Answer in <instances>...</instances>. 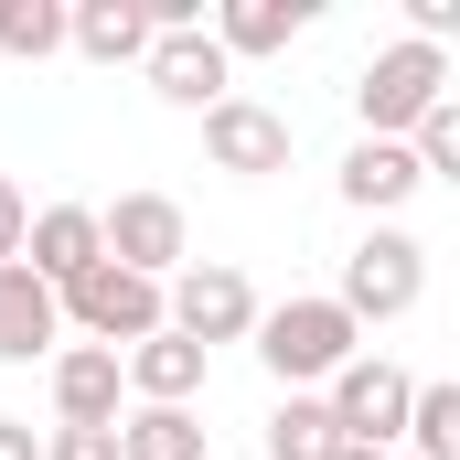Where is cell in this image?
<instances>
[{"label": "cell", "instance_id": "cell-1", "mask_svg": "<svg viewBox=\"0 0 460 460\" xmlns=\"http://www.w3.org/2000/svg\"><path fill=\"white\" fill-rule=\"evenodd\" d=\"M353 353H364V322H353L332 289L279 300V311L257 322V364L279 375V396H332V375H343Z\"/></svg>", "mask_w": 460, "mask_h": 460}, {"label": "cell", "instance_id": "cell-17", "mask_svg": "<svg viewBox=\"0 0 460 460\" xmlns=\"http://www.w3.org/2000/svg\"><path fill=\"white\" fill-rule=\"evenodd\" d=\"M343 418H332V396H279L268 407V460H343Z\"/></svg>", "mask_w": 460, "mask_h": 460}, {"label": "cell", "instance_id": "cell-11", "mask_svg": "<svg viewBox=\"0 0 460 460\" xmlns=\"http://www.w3.org/2000/svg\"><path fill=\"white\" fill-rule=\"evenodd\" d=\"M65 343V289L32 268V257H11L0 268V364H32V353Z\"/></svg>", "mask_w": 460, "mask_h": 460}, {"label": "cell", "instance_id": "cell-15", "mask_svg": "<svg viewBox=\"0 0 460 460\" xmlns=\"http://www.w3.org/2000/svg\"><path fill=\"white\" fill-rule=\"evenodd\" d=\"M150 43H161L150 0H75V54L86 65H150Z\"/></svg>", "mask_w": 460, "mask_h": 460}, {"label": "cell", "instance_id": "cell-25", "mask_svg": "<svg viewBox=\"0 0 460 460\" xmlns=\"http://www.w3.org/2000/svg\"><path fill=\"white\" fill-rule=\"evenodd\" d=\"M0 460H43V439H32L22 418H0Z\"/></svg>", "mask_w": 460, "mask_h": 460}, {"label": "cell", "instance_id": "cell-20", "mask_svg": "<svg viewBox=\"0 0 460 460\" xmlns=\"http://www.w3.org/2000/svg\"><path fill=\"white\" fill-rule=\"evenodd\" d=\"M407 460H460V385H418V418H407Z\"/></svg>", "mask_w": 460, "mask_h": 460}, {"label": "cell", "instance_id": "cell-8", "mask_svg": "<svg viewBox=\"0 0 460 460\" xmlns=\"http://www.w3.org/2000/svg\"><path fill=\"white\" fill-rule=\"evenodd\" d=\"M139 75H150V97H161V108H193V118H215V108L235 97V54L204 32V22H193V32H161Z\"/></svg>", "mask_w": 460, "mask_h": 460}, {"label": "cell", "instance_id": "cell-9", "mask_svg": "<svg viewBox=\"0 0 460 460\" xmlns=\"http://www.w3.org/2000/svg\"><path fill=\"white\" fill-rule=\"evenodd\" d=\"M128 418V353L65 343L54 353V429H118Z\"/></svg>", "mask_w": 460, "mask_h": 460}, {"label": "cell", "instance_id": "cell-26", "mask_svg": "<svg viewBox=\"0 0 460 460\" xmlns=\"http://www.w3.org/2000/svg\"><path fill=\"white\" fill-rule=\"evenodd\" d=\"M343 460H385V450H343Z\"/></svg>", "mask_w": 460, "mask_h": 460}, {"label": "cell", "instance_id": "cell-2", "mask_svg": "<svg viewBox=\"0 0 460 460\" xmlns=\"http://www.w3.org/2000/svg\"><path fill=\"white\" fill-rule=\"evenodd\" d=\"M439 108H450V54H439V43L396 32L385 54H364V75H353V118H364V139H418Z\"/></svg>", "mask_w": 460, "mask_h": 460}, {"label": "cell", "instance_id": "cell-21", "mask_svg": "<svg viewBox=\"0 0 460 460\" xmlns=\"http://www.w3.org/2000/svg\"><path fill=\"white\" fill-rule=\"evenodd\" d=\"M407 150H418V172H429V182H460V97L429 118V128H418Z\"/></svg>", "mask_w": 460, "mask_h": 460}, {"label": "cell", "instance_id": "cell-23", "mask_svg": "<svg viewBox=\"0 0 460 460\" xmlns=\"http://www.w3.org/2000/svg\"><path fill=\"white\" fill-rule=\"evenodd\" d=\"M22 246H32V204H22V182L0 172V268H11Z\"/></svg>", "mask_w": 460, "mask_h": 460}, {"label": "cell", "instance_id": "cell-13", "mask_svg": "<svg viewBox=\"0 0 460 460\" xmlns=\"http://www.w3.org/2000/svg\"><path fill=\"white\" fill-rule=\"evenodd\" d=\"M22 257H32V268H43L54 289H75V279H86V268L108 257V215H97V204H43Z\"/></svg>", "mask_w": 460, "mask_h": 460}, {"label": "cell", "instance_id": "cell-16", "mask_svg": "<svg viewBox=\"0 0 460 460\" xmlns=\"http://www.w3.org/2000/svg\"><path fill=\"white\" fill-rule=\"evenodd\" d=\"M300 32H311V0H226L215 11V43H226L235 65L246 54H289Z\"/></svg>", "mask_w": 460, "mask_h": 460}, {"label": "cell", "instance_id": "cell-24", "mask_svg": "<svg viewBox=\"0 0 460 460\" xmlns=\"http://www.w3.org/2000/svg\"><path fill=\"white\" fill-rule=\"evenodd\" d=\"M407 32H418V43H439V54H450V32H460V0H407Z\"/></svg>", "mask_w": 460, "mask_h": 460}, {"label": "cell", "instance_id": "cell-18", "mask_svg": "<svg viewBox=\"0 0 460 460\" xmlns=\"http://www.w3.org/2000/svg\"><path fill=\"white\" fill-rule=\"evenodd\" d=\"M118 450L128 460H204V418L193 407H128L118 418Z\"/></svg>", "mask_w": 460, "mask_h": 460}, {"label": "cell", "instance_id": "cell-12", "mask_svg": "<svg viewBox=\"0 0 460 460\" xmlns=\"http://www.w3.org/2000/svg\"><path fill=\"white\" fill-rule=\"evenodd\" d=\"M332 182H343V204H353V215H375V226H396V204H407V193H418L429 172H418V150H407V139H353Z\"/></svg>", "mask_w": 460, "mask_h": 460}, {"label": "cell", "instance_id": "cell-3", "mask_svg": "<svg viewBox=\"0 0 460 460\" xmlns=\"http://www.w3.org/2000/svg\"><path fill=\"white\" fill-rule=\"evenodd\" d=\"M65 332H86V343H108V353H139L150 332H172V279H139V268L97 257L65 289Z\"/></svg>", "mask_w": 460, "mask_h": 460}, {"label": "cell", "instance_id": "cell-4", "mask_svg": "<svg viewBox=\"0 0 460 460\" xmlns=\"http://www.w3.org/2000/svg\"><path fill=\"white\" fill-rule=\"evenodd\" d=\"M418 289H429V246H418L407 226H375V235L343 257V289H332V300L375 332V322H407V311H418Z\"/></svg>", "mask_w": 460, "mask_h": 460}, {"label": "cell", "instance_id": "cell-22", "mask_svg": "<svg viewBox=\"0 0 460 460\" xmlns=\"http://www.w3.org/2000/svg\"><path fill=\"white\" fill-rule=\"evenodd\" d=\"M43 460H128V450H118V429H54Z\"/></svg>", "mask_w": 460, "mask_h": 460}, {"label": "cell", "instance_id": "cell-7", "mask_svg": "<svg viewBox=\"0 0 460 460\" xmlns=\"http://www.w3.org/2000/svg\"><path fill=\"white\" fill-rule=\"evenodd\" d=\"M97 215H108V257L118 268H139V279H182L193 268V226H182L172 193H118Z\"/></svg>", "mask_w": 460, "mask_h": 460}, {"label": "cell", "instance_id": "cell-27", "mask_svg": "<svg viewBox=\"0 0 460 460\" xmlns=\"http://www.w3.org/2000/svg\"><path fill=\"white\" fill-rule=\"evenodd\" d=\"M385 460H407V450H385Z\"/></svg>", "mask_w": 460, "mask_h": 460}, {"label": "cell", "instance_id": "cell-6", "mask_svg": "<svg viewBox=\"0 0 460 460\" xmlns=\"http://www.w3.org/2000/svg\"><path fill=\"white\" fill-rule=\"evenodd\" d=\"M332 418H343L353 450H396V439H407V418H418V375H407V364H385V353H353L343 375H332Z\"/></svg>", "mask_w": 460, "mask_h": 460}, {"label": "cell", "instance_id": "cell-10", "mask_svg": "<svg viewBox=\"0 0 460 460\" xmlns=\"http://www.w3.org/2000/svg\"><path fill=\"white\" fill-rule=\"evenodd\" d=\"M204 161H215V172H235V182L289 172V118L257 108V97H226V108L204 118Z\"/></svg>", "mask_w": 460, "mask_h": 460}, {"label": "cell", "instance_id": "cell-14", "mask_svg": "<svg viewBox=\"0 0 460 460\" xmlns=\"http://www.w3.org/2000/svg\"><path fill=\"white\" fill-rule=\"evenodd\" d=\"M204 375H215V353H204V343L150 332V343L128 353V407H193V396H204Z\"/></svg>", "mask_w": 460, "mask_h": 460}, {"label": "cell", "instance_id": "cell-19", "mask_svg": "<svg viewBox=\"0 0 460 460\" xmlns=\"http://www.w3.org/2000/svg\"><path fill=\"white\" fill-rule=\"evenodd\" d=\"M0 54H22V65L75 54V11L65 0H0Z\"/></svg>", "mask_w": 460, "mask_h": 460}, {"label": "cell", "instance_id": "cell-5", "mask_svg": "<svg viewBox=\"0 0 460 460\" xmlns=\"http://www.w3.org/2000/svg\"><path fill=\"white\" fill-rule=\"evenodd\" d=\"M257 322H268V300H257V279L235 268V257H193L182 279H172V332L182 343H257Z\"/></svg>", "mask_w": 460, "mask_h": 460}]
</instances>
